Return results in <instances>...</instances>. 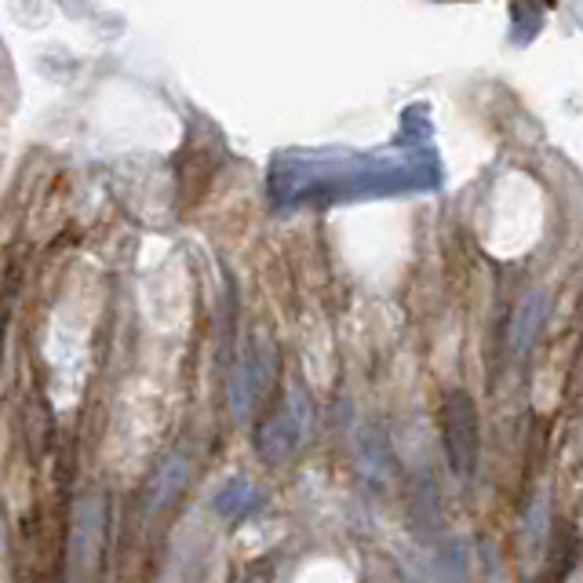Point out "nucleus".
I'll return each instance as SVG.
<instances>
[]
</instances>
